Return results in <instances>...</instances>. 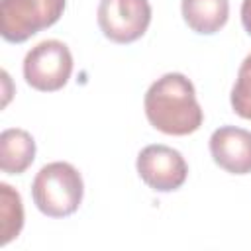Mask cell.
I'll return each mask as SVG.
<instances>
[{
    "mask_svg": "<svg viewBox=\"0 0 251 251\" xmlns=\"http://www.w3.org/2000/svg\"><path fill=\"white\" fill-rule=\"evenodd\" d=\"M143 108L147 122L167 135L194 133L204 122L194 84L182 73H167L157 78L145 92Z\"/></svg>",
    "mask_w": 251,
    "mask_h": 251,
    "instance_id": "6da1fadb",
    "label": "cell"
},
{
    "mask_svg": "<svg viewBox=\"0 0 251 251\" xmlns=\"http://www.w3.org/2000/svg\"><path fill=\"white\" fill-rule=\"evenodd\" d=\"M84 196L80 173L65 161H53L39 169L31 182V198L47 218H67L75 214Z\"/></svg>",
    "mask_w": 251,
    "mask_h": 251,
    "instance_id": "7a4b0ae2",
    "label": "cell"
},
{
    "mask_svg": "<svg viewBox=\"0 0 251 251\" xmlns=\"http://www.w3.org/2000/svg\"><path fill=\"white\" fill-rule=\"evenodd\" d=\"M65 0H0V35L8 43H24L59 22Z\"/></svg>",
    "mask_w": 251,
    "mask_h": 251,
    "instance_id": "3957f363",
    "label": "cell"
},
{
    "mask_svg": "<svg viewBox=\"0 0 251 251\" xmlns=\"http://www.w3.org/2000/svg\"><path fill=\"white\" fill-rule=\"evenodd\" d=\"M73 73V55L59 39H45L24 57V78L39 92L61 90Z\"/></svg>",
    "mask_w": 251,
    "mask_h": 251,
    "instance_id": "277c9868",
    "label": "cell"
},
{
    "mask_svg": "<svg viewBox=\"0 0 251 251\" xmlns=\"http://www.w3.org/2000/svg\"><path fill=\"white\" fill-rule=\"evenodd\" d=\"M96 20L106 39L133 43L151 24V4L149 0H100Z\"/></svg>",
    "mask_w": 251,
    "mask_h": 251,
    "instance_id": "5b68a950",
    "label": "cell"
},
{
    "mask_svg": "<svg viewBox=\"0 0 251 251\" xmlns=\"http://www.w3.org/2000/svg\"><path fill=\"white\" fill-rule=\"evenodd\" d=\"M141 180L157 192H173L180 188L188 176V165L184 157L169 145H147L139 151L135 161Z\"/></svg>",
    "mask_w": 251,
    "mask_h": 251,
    "instance_id": "8992f818",
    "label": "cell"
},
{
    "mask_svg": "<svg viewBox=\"0 0 251 251\" xmlns=\"http://www.w3.org/2000/svg\"><path fill=\"white\" fill-rule=\"evenodd\" d=\"M210 155L226 173H251V131L235 126L218 127L210 135Z\"/></svg>",
    "mask_w": 251,
    "mask_h": 251,
    "instance_id": "52a82bcc",
    "label": "cell"
},
{
    "mask_svg": "<svg viewBox=\"0 0 251 251\" xmlns=\"http://www.w3.org/2000/svg\"><path fill=\"white\" fill-rule=\"evenodd\" d=\"M180 12L186 25L200 35L220 31L229 18L227 0H180Z\"/></svg>",
    "mask_w": 251,
    "mask_h": 251,
    "instance_id": "ba28073f",
    "label": "cell"
},
{
    "mask_svg": "<svg viewBox=\"0 0 251 251\" xmlns=\"http://www.w3.org/2000/svg\"><path fill=\"white\" fill-rule=\"evenodd\" d=\"M35 159V141L31 133L10 127L0 133V169L6 175L25 173Z\"/></svg>",
    "mask_w": 251,
    "mask_h": 251,
    "instance_id": "9c48e42d",
    "label": "cell"
},
{
    "mask_svg": "<svg viewBox=\"0 0 251 251\" xmlns=\"http://www.w3.org/2000/svg\"><path fill=\"white\" fill-rule=\"evenodd\" d=\"M24 227L22 196L10 184L0 182V245H8Z\"/></svg>",
    "mask_w": 251,
    "mask_h": 251,
    "instance_id": "30bf717a",
    "label": "cell"
},
{
    "mask_svg": "<svg viewBox=\"0 0 251 251\" xmlns=\"http://www.w3.org/2000/svg\"><path fill=\"white\" fill-rule=\"evenodd\" d=\"M229 102H231L233 112L239 118L251 120V53L243 59L237 71V78L233 82Z\"/></svg>",
    "mask_w": 251,
    "mask_h": 251,
    "instance_id": "8fae6325",
    "label": "cell"
},
{
    "mask_svg": "<svg viewBox=\"0 0 251 251\" xmlns=\"http://www.w3.org/2000/svg\"><path fill=\"white\" fill-rule=\"evenodd\" d=\"M241 24H243V29L251 35V0L241 2Z\"/></svg>",
    "mask_w": 251,
    "mask_h": 251,
    "instance_id": "7c38bea8",
    "label": "cell"
}]
</instances>
